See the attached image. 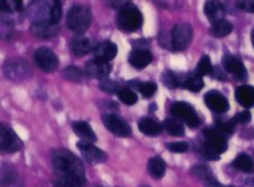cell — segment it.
<instances>
[{"mask_svg": "<svg viewBox=\"0 0 254 187\" xmlns=\"http://www.w3.org/2000/svg\"><path fill=\"white\" fill-rule=\"evenodd\" d=\"M117 25L123 31H135L143 26V15L138 7L134 6L131 2H128L126 6L119 9Z\"/></svg>", "mask_w": 254, "mask_h": 187, "instance_id": "cell-2", "label": "cell"}, {"mask_svg": "<svg viewBox=\"0 0 254 187\" xmlns=\"http://www.w3.org/2000/svg\"><path fill=\"white\" fill-rule=\"evenodd\" d=\"M203 138H205V148L211 153L217 155L225 153L227 150V143H226L225 135L220 133L216 128H207L203 130Z\"/></svg>", "mask_w": 254, "mask_h": 187, "instance_id": "cell-8", "label": "cell"}, {"mask_svg": "<svg viewBox=\"0 0 254 187\" xmlns=\"http://www.w3.org/2000/svg\"><path fill=\"white\" fill-rule=\"evenodd\" d=\"M236 99L245 108H252L254 107V87L247 84L238 87L236 89Z\"/></svg>", "mask_w": 254, "mask_h": 187, "instance_id": "cell-20", "label": "cell"}, {"mask_svg": "<svg viewBox=\"0 0 254 187\" xmlns=\"http://www.w3.org/2000/svg\"><path fill=\"white\" fill-rule=\"evenodd\" d=\"M136 88L140 91V93L143 94V97L145 98H150V97L154 96V93L158 89V86H156L154 82H139V84H136Z\"/></svg>", "mask_w": 254, "mask_h": 187, "instance_id": "cell-32", "label": "cell"}, {"mask_svg": "<svg viewBox=\"0 0 254 187\" xmlns=\"http://www.w3.org/2000/svg\"><path fill=\"white\" fill-rule=\"evenodd\" d=\"M236 6L243 11L254 12V0H241L236 2Z\"/></svg>", "mask_w": 254, "mask_h": 187, "instance_id": "cell-40", "label": "cell"}, {"mask_svg": "<svg viewBox=\"0 0 254 187\" xmlns=\"http://www.w3.org/2000/svg\"><path fill=\"white\" fill-rule=\"evenodd\" d=\"M203 10H205L206 17H207L212 24H216V22H220L222 21V20H225L223 17H225L226 10L220 1H215V0L206 1Z\"/></svg>", "mask_w": 254, "mask_h": 187, "instance_id": "cell-19", "label": "cell"}, {"mask_svg": "<svg viewBox=\"0 0 254 187\" xmlns=\"http://www.w3.org/2000/svg\"><path fill=\"white\" fill-rule=\"evenodd\" d=\"M86 71L93 78L103 81V79H107V77L111 73L112 66L109 64V62L102 61L99 59H93L89 62H87Z\"/></svg>", "mask_w": 254, "mask_h": 187, "instance_id": "cell-14", "label": "cell"}, {"mask_svg": "<svg viewBox=\"0 0 254 187\" xmlns=\"http://www.w3.org/2000/svg\"><path fill=\"white\" fill-rule=\"evenodd\" d=\"M215 128L217 129L222 135L226 136V135H231V134L233 133V130H235V124H233L231 121L226 122V123H223V122H217Z\"/></svg>", "mask_w": 254, "mask_h": 187, "instance_id": "cell-37", "label": "cell"}, {"mask_svg": "<svg viewBox=\"0 0 254 187\" xmlns=\"http://www.w3.org/2000/svg\"><path fill=\"white\" fill-rule=\"evenodd\" d=\"M163 82L169 88H176L179 86V83H180V78H179L176 73L168 71L163 74Z\"/></svg>", "mask_w": 254, "mask_h": 187, "instance_id": "cell-35", "label": "cell"}, {"mask_svg": "<svg viewBox=\"0 0 254 187\" xmlns=\"http://www.w3.org/2000/svg\"><path fill=\"white\" fill-rule=\"evenodd\" d=\"M233 168L237 169V170L243 171V173H252L254 169V164L252 159L247 155V154H241L237 158L233 160L232 163Z\"/></svg>", "mask_w": 254, "mask_h": 187, "instance_id": "cell-28", "label": "cell"}, {"mask_svg": "<svg viewBox=\"0 0 254 187\" xmlns=\"http://www.w3.org/2000/svg\"><path fill=\"white\" fill-rule=\"evenodd\" d=\"M118 98L121 99L123 103H126L127 106H133L138 101V96H136L135 92L133 89L128 88V87H121V89L117 93Z\"/></svg>", "mask_w": 254, "mask_h": 187, "instance_id": "cell-30", "label": "cell"}, {"mask_svg": "<svg viewBox=\"0 0 254 187\" xmlns=\"http://www.w3.org/2000/svg\"><path fill=\"white\" fill-rule=\"evenodd\" d=\"M54 185H55V187H78V186L73 185V184L68 183V181L62 180V179H56L54 183Z\"/></svg>", "mask_w": 254, "mask_h": 187, "instance_id": "cell-41", "label": "cell"}, {"mask_svg": "<svg viewBox=\"0 0 254 187\" xmlns=\"http://www.w3.org/2000/svg\"><path fill=\"white\" fill-rule=\"evenodd\" d=\"M31 32L40 37H52L59 32L57 25H47V24H32L30 27Z\"/></svg>", "mask_w": 254, "mask_h": 187, "instance_id": "cell-24", "label": "cell"}, {"mask_svg": "<svg viewBox=\"0 0 254 187\" xmlns=\"http://www.w3.org/2000/svg\"><path fill=\"white\" fill-rule=\"evenodd\" d=\"M35 62L45 72H54L59 66V59L52 50L40 47L35 52Z\"/></svg>", "mask_w": 254, "mask_h": 187, "instance_id": "cell-11", "label": "cell"}, {"mask_svg": "<svg viewBox=\"0 0 254 187\" xmlns=\"http://www.w3.org/2000/svg\"><path fill=\"white\" fill-rule=\"evenodd\" d=\"M77 148L81 151L82 156L88 164L96 165V164H103L107 160V154L103 150L93 145V143L88 141H78Z\"/></svg>", "mask_w": 254, "mask_h": 187, "instance_id": "cell-12", "label": "cell"}, {"mask_svg": "<svg viewBox=\"0 0 254 187\" xmlns=\"http://www.w3.org/2000/svg\"><path fill=\"white\" fill-rule=\"evenodd\" d=\"M22 148V141L14 130L5 126L4 124L0 125V150L2 153L12 154Z\"/></svg>", "mask_w": 254, "mask_h": 187, "instance_id": "cell-9", "label": "cell"}, {"mask_svg": "<svg viewBox=\"0 0 254 187\" xmlns=\"http://www.w3.org/2000/svg\"><path fill=\"white\" fill-rule=\"evenodd\" d=\"M102 91L107 92V93H118V91L121 89L119 84L117 82L111 81V79H103V81L99 83Z\"/></svg>", "mask_w": 254, "mask_h": 187, "instance_id": "cell-36", "label": "cell"}, {"mask_svg": "<svg viewBox=\"0 0 254 187\" xmlns=\"http://www.w3.org/2000/svg\"><path fill=\"white\" fill-rule=\"evenodd\" d=\"M117 52H118V47L112 41H103L101 44H97L93 50V54L96 56V59L107 62L113 60L117 56Z\"/></svg>", "mask_w": 254, "mask_h": 187, "instance_id": "cell-18", "label": "cell"}, {"mask_svg": "<svg viewBox=\"0 0 254 187\" xmlns=\"http://www.w3.org/2000/svg\"><path fill=\"white\" fill-rule=\"evenodd\" d=\"M251 119H252V116H251V113L248 111H245V112H241V113H238L237 116L233 117L232 119H231V122H232L233 124H247L250 123Z\"/></svg>", "mask_w": 254, "mask_h": 187, "instance_id": "cell-38", "label": "cell"}, {"mask_svg": "<svg viewBox=\"0 0 254 187\" xmlns=\"http://www.w3.org/2000/svg\"><path fill=\"white\" fill-rule=\"evenodd\" d=\"M226 187H235V186H226Z\"/></svg>", "mask_w": 254, "mask_h": 187, "instance_id": "cell-44", "label": "cell"}, {"mask_svg": "<svg viewBox=\"0 0 254 187\" xmlns=\"http://www.w3.org/2000/svg\"><path fill=\"white\" fill-rule=\"evenodd\" d=\"M16 179V170L9 164H2L0 170V183L2 187L10 186Z\"/></svg>", "mask_w": 254, "mask_h": 187, "instance_id": "cell-27", "label": "cell"}, {"mask_svg": "<svg viewBox=\"0 0 254 187\" xmlns=\"http://www.w3.org/2000/svg\"><path fill=\"white\" fill-rule=\"evenodd\" d=\"M51 161L57 179L68 181L78 187L86 184V171L83 164L73 153L66 149L55 150L51 155Z\"/></svg>", "mask_w": 254, "mask_h": 187, "instance_id": "cell-1", "label": "cell"}, {"mask_svg": "<svg viewBox=\"0 0 254 187\" xmlns=\"http://www.w3.org/2000/svg\"><path fill=\"white\" fill-rule=\"evenodd\" d=\"M213 67L211 63V59L208 56H202L201 57L200 62L197 64V73L200 76H208V74L212 73Z\"/></svg>", "mask_w": 254, "mask_h": 187, "instance_id": "cell-33", "label": "cell"}, {"mask_svg": "<svg viewBox=\"0 0 254 187\" xmlns=\"http://www.w3.org/2000/svg\"><path fill=\"white\" fill-rule=\"evenodd\" d=\"M93 41L84 35H77L71 41V50L76 56H84L94 50Z\"/></svg>", "mask_w": 254, "mask_h": 187, "instance_id": "cell-17", "label": "cell"}, {"mask_svg": "<svg viewBox=\"0 0 254 187\" xmlns=\"http://www.w3.org/2000/svg\"><path fill=\"white\" fill-rule=\"evenodd\" d=\"M72 128H73L76 135H78L83 140L88 141V143H96L97 141V136L94 134L93 129L86 122H76V123H73Z\"/></svg>", "mask_w": 254, "mask_h": 187, "instance_id": "cell-22", "label": "cell"}, {"mask_svg": "<svg viewBox=\"0 0 254 187\" xmlns=\"http://www.w3.org/2000/svg\"><path fill=\"white\" fill-rule=\"evenodd\" d=\"M222 63L226 71L232 73L238 79L247 78V69L240 57L233 56V55H226L222 60Z\"/></svg>", "mask_w": 254, "mask_h": 187, "instance_id": "cell-15", "label": "cell"}, {"mask_svg": "<svg viewBox=\"0 0 254 187\" xmlns=\"http://www.w3.org/2000/svg\"><path fill=\"white\" fill-rule=\"evenodd\" d=\"M192 175L197 176L198 179H202V180H207V179L213 178L212 174H211V169L206 165H196L193 166L192 170H191Z\"/></svg>", "mask_w": 254, "mask_h": 187, "instance_id": "cell-34", "label": "cell"}, {"mask_svg": "<svg viewBox=\"0 0 254 187\" xmlns=\"http://www.w3.org/2000/svg\"><path fill=\"white\" fill-rule=\"evenodd\" d=\"M170 112L175 118L184 121L191 128H195V126H198L201 124V121L195 109L190 104L185 103V102H176V103H174L171 106Z\"/></svg>", "mask_w": 254, "mask_h": 187, "instance_id": "cell-7", "label": "cell"}, {"mask_svg": "<svg viewBox=\"0 0 254 187\" xmlns=\"http://www.w3.org/2000/svg\"><path fill=\"white\" fill-rule=\"evenodd\" d=\"M138 128L144 135L148 136H156L159 135V134H161V131H163L161 124L158 123L156 121H154L153 118H149V117L141 118L140 121H139Z\"/></svg>", "mask_w": 254, "mask_h": 187, "instance_id": "cell-21", "label": "cell"}, {"mask_svg": "<svg viewBox=\"0 0 254 187\" xmlns=\"http://www.w3.org/2000/svg\"><path fill=\"white\" fill-rule=\"evenodd\" d=\"M205 187H226L223 185H221L215 178H210L207 180H205Z\"/></svg>", "mask_w": 254, "mask_h": 187, "instance_id": "cell-42", "label": "cell"}, {"mask_svg": "<svg viewBox=\"0 0 254 187\" xmlns=\"http://www.w3.org/2000/svg\"><path fill=\"white\" fill-rule=\"evenodd\" d=\"M62 16V6L60 1L41 2L34 12L32 24L57 25Z\"/></svg>", "mask_w": 254, "mask_h": 187, "instance_id": "cell-3", "label": "cell"}, {"mask_svg": "<svg viewBox=\"0 0 254 187\" xmlns=\"http://www.w3.org/2000/svg\"><path fill=\"white\" fill-rule=\"evenodd\" d=\"M205 103L216 113H226L230 109L228 99L218 91H210L205 94Z\"/></svg>", "mask_w": 254, "mask_h": 187, "instance_id": "cell-13", "label": "cell"}, {"mask_svg": "<svg viewBox=\"0 0 254 187\" xmlns=\"http://www.w3.org/2000/svg\"><path fill=\"white\" fill-rule=\"evenodd\" d=\"M129 63L136 69H143L151 63L153 56L148 49H134L129 55Z\"/></svg>", "mask_w": 254, "mask_h": 187, "instance_id": "cell-16", "label": "cell"}, {"mask_svg": "<svg viewBox=\"0 0 254 187\" xmlns=\"http://www.w3.org/2000/svg\"><path fill=\"white\" fill-rule=\"evenodd\" d=\"M252 45H253V47H254V29L252 30Z\"/></svg>", "mask_w": 254, "mask_h": 187, "instance_id": "cell-43", "label": "cell"}, {"mask_svg": "<svg viewBox=\"0 0 254 187\" xmlns=\"http://www.w3.org/2000/svg\"><path fill=\"white\" fill-rule=\"evenodd\" d=\"M166 148L173 153H185L189 150V144L185 141H176V143H171L166 145Z\"/></svg>", "mask_w": 254, "mask_h": 187, "instance_id": "cell-39", "label": "cell"}, {"mask_svg": "<svg viewBox=\"0 0 254 187\" xmlns=\"http://www.w3.org/2000/svg\"><path fill=\"white\" fill-rule=\"evenodd\" d=\"M165 171L166 164L160 156H154V158H151L148 161V173L155 180H159V179L163 178L165 175Z\"/></svg>", "mask_w": 254, "mask_h": 187, "instance_id": "cell-23", "label": "cell"}, {"mask_svg": "<svg viewBox=\"0 0 254 187\" xmlns=\"http://www.w3.org/2000/svg\"><path fill=\"white\" fill-rule=\"evenodd\" d=\"M103 124L116 136L126 138V136H129L131 134V128L129 126V124L122 117L117 116V114H104Z\"/></svg>", "mask_w": 254, "mask_h": 187, "instance_id": "cell-10", "label": "cell"}, {"mask_svg": "<svg viewBox=\"0 0 254 187\" xmlns=\"http://www.w3.org/2000/svg\"><path fill=\"white\" fill-rule=\"evenodd\" d=\"M91 25V10L84 5H76L71 7L67 14V26L76 32L77 35H83Z\"/></svg>", "mask_w": 254, "mask_h": 187, "instance_id": "cell-4", "label": "cell"}, {"mask_svg": "<svg viewBox=\"0 0 254 187\" xmlns=\"http://www.w3.org/2000/svg\"><path fill=\"white\" fill-rule=\"evenodd\" d=\"M192 27L188 22L178 24L171 32V44L175 51H184L190 46L192 41Z\"/></svg>", "mask_w": 254, "mask_h": 187, "instance_id": "cell-6", "label": "cell"}, {"mask_svg": "<svg viewBox=\"0 0 254 187\" xmlns=\"http://www.w3.org/2000/svg\"><path fill=\"white\" fill-rule=\"evenodd\" d=\"M62 77L67 81H71V82H81L83 79V73L79 71L77 67L74 66H69L66 67V68L62 71Z\"/></svg>", "mask_w": 254, "mask_h": 187, "instance_id": "cell-31", "label": "cell"}, {"mask_svg": "<svg viewBox=\"0 0 254 187\" xmlns=\"http://www.w3.org/2000/svg\"><path fill=\"white\" fill-rule=\"evenodd\" d=\"M205 83H203V79L202 76L196 72V73H191L188 78L184 81V87L189 91H192V92H198L203 88Z\"/></svg>", "mask_w": 254, "mask_h": 187, "instance_id": "cell-29", "label": "cell"}, {"mask_svg": "<svg viewBox=\"0 0 254 187\" xmlns=\"http://www.w3.org/2000/svg\"><path fill=\"white\" fill-rule=\"evenodd\" d=\"M98 187H103V186H98Z\"/></svg>", "mask_w": 254, "mask_h": 187, "instance_id": "cell-45", "label": "cell"}, {"mask_svg": "<svg viewBox=\"0 0 254 187\" xmlns=\"http://www.w3.org/2000/svg\"><path fill=\"white\" fill-rule=\"evenodd\" d=\"M4 74L7 79L11 81H22V79L27 78L31 74V68L27 64V62L24 59H15L7 60L4 63Z\"/></svg>", "mask_w": 254, "mask_h": 187, "instance_id": "cell-5", "label": "cell"}, {"mask_svg": "<svg viewBox=\"0 0 254 187\" xmlns=\"http://www.w3.org/2000/svg\"><path fill=\"white\" fill-rule=\"evenodd\" d=\"M233 26L230 21L227 20H222L220 22H216V24H212L211 26L210 32L212 36L215 37H225L227 35H230L232 32Z\"/></svg>", "mask_w": 254, "mask_h": 187, "instance_id": "cell-26", "label": "cell"}, {"mask_svg": "<svg viewBox=\"0 0 254 187\" xmlns=\"http://www.w3.org/2000/svg\"><path fill=\"white\" fill-rule=\"evenodd\" d=\"M163 128L165 129L166 133L171 136H183L185 134V128L178 119L169 118L165 119L163 123Z\"/></svg>", "mask_w": 254, "mask_h": 187, "instance_id": "cell-25", "label": "cell"}]
</instances>
